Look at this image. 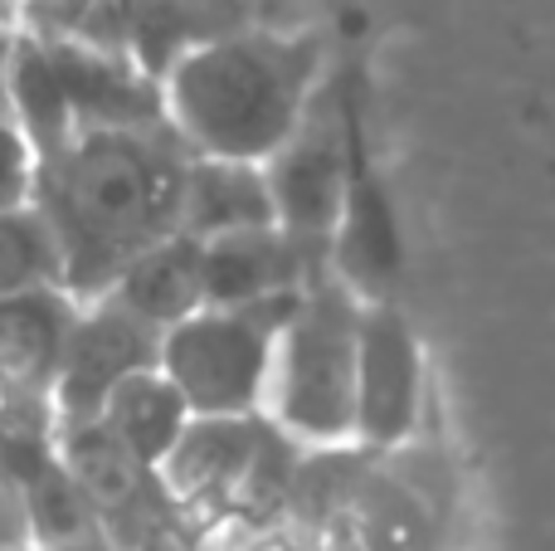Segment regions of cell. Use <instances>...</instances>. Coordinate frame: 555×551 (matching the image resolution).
<instances>
[{"mask_svg": "<svg viewBox=\"0 0 555 551\" xmlns=\"http://www.w3.org/2000/svg\"><path fill=\"white\" fill-rule=\"evenodd\" d=\"M191 146L171 123L78 127L64 146L39 156L35 205L64 249V289L93 303L146 249L181 234Z\"/></svg>", "mask_w": 555, "mask_h": 551, "instance_id": "6da1fadb", "label": "cell"}, {"mask_svg": "<svg viewBox=\"0 0 555 551\" xmlns=\"http://www.w3.org/2000/svg\"><path fill=\"white\" fill-rule=\"evenodd\" d=\"M326 78L317 29L254 25L191 44L162 68V113L191 156L263 166Z\"/></svg>", "mask_w": 555, "mask_h": 551, "instance_id": "7a4b0ae2", "label": "cell"}, {"mask_svg": "<svg viewBox=\"0 0 555 551\" xmlns=\"http://www.w3.org/2000/svg\"><path fill=\"white\" fill-rule=\"evenodd\" d=\"M361 308L351 289L322 273L302 289L273 351L263 415L302 449L356 445V337Z\"/></svg>", "mask_w": 555, "mask_h": 551, "instance_id": "3957f363", "label": "cell"}, {"mask_svg": "<svg viewBox=\"0 0 555 551\" xmlns=\"http://www.w3.org/2000/svg\"><path fill=\"white\" fill-rule=\"evenodd\" d=\"M302 293L244 308H201L162 337V371L191 415H263L273 351Z\"/></svg>", "mask_w": 555, "mask_h": 551, "instance_id": "277c9868", "label": "cell"}, {"mask_svg": "<svg viewBox=\"0 0 555 551\" xmlns=\"http://www.w3.org/2000/svg\"><path fill=\"white\" fill-rule=\"evenodd\" d=\"M326 269L365 308L371 303H390L404 269L400 215H395L390 185L380 181V171L371 162L361 78L351 68H346V191H341V215H336V230H332V249H326Z\"/></svg>", "mask_w": 555, "mask_h": 551, "instance_id": "5b68a950", "label": "cell"}, {"mask_svg": "<svg viewBox=\"0 0 555 551\" xmlns=\"http://www.w3.org/2000/svg\"><path fill=\"white\" fill-rule=\"evenodd\" d=\"M278 230L332 249L346 191V68L322 78L297 132L263 162Z\"/></svg>", "mask_w": 555, "mask_h": 551, "instance_id": "8992f818", "label": "cell"}, {"mask_svg": "<svg viewBox=\"0 0 555 551\" xmlns=\"http://www.w3.org/2000/svg\"><path fill=\"white\" fill-rule=\"evenodd\" d=\"M429 371L410 318L395 303L361 308L356 337V445L371 454H395L420 435Z\"/></svg>", "mask_w": 555, "mask_h": 551, "instance_id": "52a82bcc", "label": "cell"}, {"mask_svg": "<svg viewBox=\"0 0 555 551\" xmlns=\"http://www.w3.org/2000/svg\"><path fill=\"white\" fill-rule=\"evenodd\" d=\"M162 337L152 322L127 312L117 298L78 303L74 332L64 347V367H59L54 386V425H78V420H98L117 386L137 371L162 367Z\"/></svg>", "mask_w": 555, "mask_h": 551, "instance_id": "ba28073f", "label": "cell"}, {"mask_svg": "<svg viewBox=\"0 0 555 551\" xmlns=\"http://www.w3.org/2000/svg\"><path fill=\"white\" fill-rule=\"evenodd\" d=\"M263 430H269V415H195L185 425L166 464L156 469L166 498L181 508L185 523H195L201 533L230 527Z\"/></svg>", "mask_w": 555, "mask_h": 551, "instance_id": "9c48e42d", "label": "cell"}, {"mask_svg": "<svg viewBox=\"0 0 555 551\" xmlns=\"http://www.w3.org/2000/svg\"><path fill=\"white\" fill-rule=\"evenodd\" d=\"M263 25V0H103L78 39L137 59L152 78L181 49Z\"/></svg>", "mask_w": 555, "mask_h": 551, "instance_id": "30bf717a", "label": "cell"}, {"mask_svg": "<svg viewBox=\"0 0 555 551\" xmlns=\"http://www.w3.org/2000/svg\"><path fill=\"white\" fill-rule=\"evenodd\" d=\"M326 269V244L278 230H244L205 244V308H244L312 289Z\"/></svg>", "mask_w": 555, "mask_h": 551, "instance_id": "8fae6325", "label": "cell"}, {"mask_svg": "<svg viewBox=\"0 0 555 551\" xmlns=\"http://www.w3.org/2000/svg\"><path fill=\"white\" fill-rule=\"evenodd\" d=\"M346 551H443V508H434L404 474L375 454L356 508L346 517Z\"/></svg>", "mask_w": 555, "mask_h": 551, "instance_id": "7c38bea8", "label": "cell"}, {"mask_svg": "<svg viewBox=\"0 0 555 551\" xmlns=\"http://www.w3.org/2000/svg\"><path fill=\"white\" fill-rule=\"evenodd\" d=\"M269 225H278V215H273V195H269L263 166L195 156L191 176H185L181 234L210 244V240H224V234L269 230Z\"/></svg>", "mask_w": 555, "mask_h": 551, "instance_id": "4fadbf2b", "label": "cell"}, {"mask_svg": "<svg viewBox=\"0 0 555 551\" xmlns=\"http://www.w3.org/2000/svg\"><path fill=\"white\" fill-rule=\"evenodd\" d=\"M107 298L152 322L156 332H171L176 322L205 308V244L191 234H171L137 264H127V273L107 289Z\"/></svg>", "mask_w": 555, "mask_h": 551, "instance_id": "5bb4252c", "label": "cell"}, {"mask_svg": "<svg viewBox=\"0 0 555 551\" xmlns=\"http://www.w3.org/2000/svg\"><path fill=\"white\" fill-rule=\"evenodd\" d=\"M375 454L361 445H326V449H302L293 474V498H287V517L297 533H307L322 547H341L346 517L356 508L365 474H371Z\"/></svg>", "mask_w": 555, "mask_h": 551, "instance_id": "9a60e30c", "label": "cell"}, {"mask_svg": "<svg viewBox=\"0 0 555 551\" xmlns=\"http://www.w3.org/2000/svg\"><path fill=\"white\" fill-rule=\"evenodd\" d=\"M98 420L113 430L117 445H122L137 464L162 469L166 454L176 449V439L185 435V425H191L195 415H191L181 390L171 386V376H166L162 367H152V371L127 376L122 386L107 396V406Z\"/></svg>", "mask_w": 555, "mask_h": 551, "instance_id": "2e32d148", "label": "cell"}, {"mask_svg": "<svg viewBox=\"0 0 555 551\" xmlns=\"http://www.w3.org/2000/svg\"><path fill=\"white\" fill-rule=\"evenodd\" d=\"M64 289V249L35 201L0 210V298Z\"/></svg>", "mask_w": 555, "mask_h": 551, "instance_id": "e0dca14e", "label": "cell"}, {"mask_svg": "<svg viewBox=\"0 0 555 551\" xmlns=\"http://www.w3.org/2000/svg\"><path fill=\"white\" fill-rule=\"evenodd\" d=\"M35 176H39V156L29 132L20 127L15 113H0V210L35 201Z\"/></svg>", "mask_w": 555, "mask_h": 551, "instance_id": "ac0fdd59", "label": "cell"}, {"mask_svg": "<svg viewBox=\"0 0 555 551\" xmlns=\"http://www.w3.org/2000/svg\"><path fill=\"white\" fill-rule=\"evenodd\" d=\"M103 0H25L20 5V29L44 39H78L93 25Z\"/></svg>", "mask_w": 555, "mask_h": 551, "instance_id": "d6986e66", "label": "cell"}, {"mask_svg": "<svg viewBox=\"0 0 555 551\" xmlns=\"http://www.w3.org/2000/svg\"><path fill=\"white\" fill-rule=\"evenodd\" d=\"M220 547L224 551H326L322 542H312L307 533H297L293 523H269V527H220Z\"/></svg>", "mask_w": 555, "mask_h": 551, "instance_id": "ffe728a7", "label": "cell"}, {"mask_svg": "<svg viewBox=\"0 0 555 551\" xmlns=\"http://www.w3.org/2000/svg\"><path fill=\"white\" fill-rule=\"evenodd\" d=\"M132 551H224L220 537L215 533H201L195 523H185V517H176V523L156 527L146 542H137Z\"/></svg>", "mask_w": 555, "mask_h": 551, "instance_id": "44dd1931", "label": "cell"}, {"mask_svg": "<svg viewBox=\"0 0 555 551\" xmlns=\"http://www.w3.org/2000/svg\"><path fill=\"white\" fill-rule=\"evenodd\" d=\"M15 25L0 20V113H10V59H15Z\"/></svg>", "mask_w": 555, "mask_h": 551, "instance_id": "7402d4cb", "label": "cell"}, {"mask_svg": "<svg viewBox=\"0 0 555 551\" xmlns=\"http://www.w3.org/2000/svg\"><path fill=\"white\" fill-rule=\"evenodd\" d=\"M29 551H117V547L103 537V527H93V533L74 537V542H59V547H29Z\"/></svg>", "mask_w": 555, "mask_h": 551, "instance_id": "603a6c76", "label": "cell"}, {"mask_svg": "<svg viewBox=\"0 0 555 551\" xmlns=\"http://www.w3.org/2000/svg\"><path fill=\"white\" fill-rule=\"evenodd\" d=\"M0 20H5V25H15V29H20V15H15V0H0Z\"/></svg>", "mask_w": 555, "mask_h": 551, "instance_id": "cb8c5ba5", "label": "cell"}, {"mask_svg": "<svg viewBox=\"0 0 555 551\" xmlns=\"http://www.w3.org/2000/svg\"><path fill=\"white\" fill-rule=\"evenodd\" d=\"M326 551H346V547H326Z\"/></svg>", "mask_w": 555, "mask_h": 551, "instance_id": "d4e9b609", "label": "cell"}]
</instances>
